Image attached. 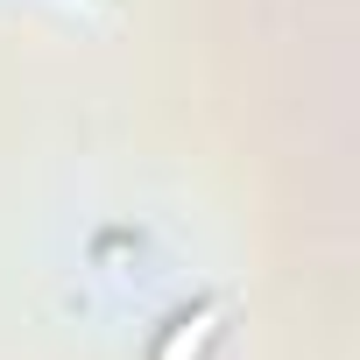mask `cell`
<instances>
[{"instance_id": "1", "label": "cell", "mask_w": 360, "mask_h": 360, "mask_svg": "<svg viewBox=\"0 0 360 360\" xmlns=\"http://www.w3.org/2000/svg\"><path fill=\"white\" fill-rule=\"evenodd\" d=\"M219 311H226L219 297H205L198 311H176V318H169V332L155 339V360H198V353H205V339H212V325H219Z\"/></svg>"}]
</instances>
